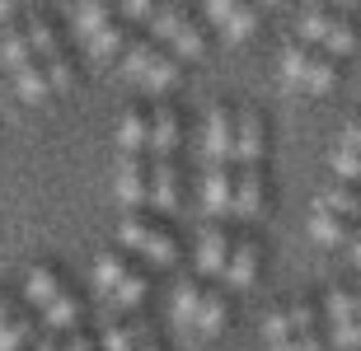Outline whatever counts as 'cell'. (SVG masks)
Returning <instances> with one entry per match:
<instances>
[{"mask_svg": "<svg viewBox=\"0 0 361 351\" xmlns=\"http://www.w3.org/2000/svg\"><path fill=\"white\" fill-rule=\"evenodd\" d=\"M155 19V38L178 56V61H207L212 56V28L197 10H178V5H164V10L150 14Z\"/></svg>", "mask_w": 361, "mask_h": 351, "instance_id": "6da1fadb", "label": "cell"}, {"mask_svg": "<svg viewBox=\"0 0 361 351\" xmlns=\"http://www.w3.org/2000/svg\"><path fill=\"white\" fill-rule=\"evenodd\" d=\"M122 61H127V70H132L146 89H169V84H178V75H183V61H178L155 33H136Z\"/></svg>", "mask_w": 361, "mask_h": 351, "instance_id": "7a4b0ae2", "label": "cell"}, {"mask_svg": "<svg viewBox=\"0 0 361 351\" xmlns=\"http://www.w3.org/2000/svg\"><path fill=\"white\" fill-rule=\"evenodd\" d=\"M240 150V108L212 103L202 122V164H235Z\"/></svg>", "mask_w": 361, "mask_h": 351, "instance_id": "3957f363", "label": "cell"}, {"mask_svg": "<svg viewBox=\"0 0 361 351\" xmlns=\"http://www.w3.org/2000/svg\"><path fill=\"white\" fill-rule=\"evenodd\" d=\"M150 174H155V160H150V155H122L118 183H113V197H118L127 211H141V206H150Z\"/></svg>", "mask_w": 361, "mask_h": 351, "instance_id": "277c9868", "label": "cell"}, {"mask_svg": "<svg viewBox=\"0 0 361 351\" xmlns=\"http://www.w3.org/2000/svg\"><path fill=\"white\" fill-rule=\"evenodd\" d=\"M230 253H235V234L230 220H207L197 239V276H226Z\"/></svg>", "mask_w": 361, "mask_h": 351, "instance_id": "5b68a950", "label": "cell"}, {"mask_svg": "<svg viewBox=\"0 0 361 351\" xmlns=\"http://www.w3.org/2000/svg\"><path fill=\"white\" fill-rule=\"evenodd\" d=\"M202 206L212 220L235 216V164H202Z\"/></svg>", "mask_w": 361, "mask_h": 351, "instance_id": "8992f818", "label": "cell"}, {"mask_svg": "<svg viewBox=\"0 0 361 351\" xmlns=\"http://www.w3.org/2000/svg\"><path fill=\"white\" fill-rule=\"evenodd\" d=\"M202 19H212L216 28H221V38L230 42H249L258 33V5H235V0H216V5H207L202 10Z\"/></svg>", "mask_w": 361, "mask_h": 351, "instance_id": "52a82bcc", "label": "cell"}, {"mask_svg": "<svg viewBox=\"0 0 361 351\" xmlns=\"http://www.w3.org/2000/svg\"><path fill=\"white\" fill-rule=\"evenodd\" d=\"M268 155V122L258 108H240V150H235V169H263Z\"/></svg>", "mask_w": 361, "mask_h": 351, "instance_id": "ba28073f", "label": "cell"}, {"mask_svg": "<svg viewBox=\"0 0 361 351\" xmlns=\"http://www.w3.org/2000/svg\"><path fill=\"white\" fill-rule=\"evenodd\" d=\"M24 33H28V42H33V56H38V61H52V56L66 52V38H61V24H56L52 10H28Z\"/></svg>", "mask_w": 361, "mask_h": 351, "instance_id": "9c48e42d", "label": "cell"}, {"mask_svg": "<svg viewBox=\"0 0 361 351\" xmlns=\"http://www.w3.org/2000/svg\"><path fill=\"white\" fill-rule=\"evenodd\" d=\"M150 136H155V108L132 103L118 122V146L122 155H150Z\"/></svg>", "mask_w": 361, "mask_h": 351, "instance_id": "30bf717a", "label": "cell"}, {"mask_svg": "<svg viewBox=\"0 0 361 351\" xmlns=\"http://www.w3.org/2000/svg\"><path fill=\"white\" fill-rule=\"evenodd\" d=\"M268 206V178L263 169H235V216L254 220Z\"/></svg>", "mask_w": 361, "mask_h": 351, "instance_id": "8fae6325", "label": "cell"}, {"mask_svg": "<svg viewBox=\"0 0 361 351\" xmlns=\"http://www.w3.org/2000/svg\"><path fill=\"white\" fill-rule=\"evenodd\" d=\"M258 267H263V243H258L254 234L235 239V253H230L226 281L235 286V291H244V286H254V281H258Z\"/></svg>", "mask_w": 361, "mask_h": 351, "instance_id": "7c38bea8", "label": "cell"}, {"mask_svg": "<svg viewBox=\"0 0 361 351\" xmlns=\"http://www.w3.org/2000/svg\"><path fill=\"white\" fill-rule=\"evenodd\" d=\"M178 146H183V117H178L174 103H160V108H155V136H150V155H155V160H174Z\"/></svg>", "mask_w": 361, "mask_h": 351, "instance_id": "4fadbf2b", "label": "cell"}, {"mask_svg": "<svg viewBox=\"0 0 361 351\" xmlns=\"http://www.w3.org/2000/svg\"><path fill=\"white\" fill-rule=\"evenodd\" d=\"M178 197H183V169H178V160H155V174H150V206H155V211H174Z\"/></svg>", "mask_w": 361, "mask_h": 351, "instance_id": "5bb4252c", "label": "cell"}, {"mask_svg": "<svg viewBox=\"0 0 361 351\" xmlns=\"http://www.w3.org/2000/svg\"><path fill=\"white\" fill-rule=\"evenodd\" d=\"M357 230H361V225H352V220L334 216V211H324V206H314V211H310V239L324 243V248H343V243L352 248Z\"/></svg>", "mask_w": 361, "mask_h": 351, "instance_id": "9a60e30c", "label": "cell"}, {"mask_svg": "<svg viewBox=\"0 0 361 351\" xmlns=\"http://www.w3.org/2000/svg\"><path fill=\"white\" fill-rule=\"evenodd\" d=\"M150 333L155 328L146 324V319H113V324L104 328V338H99V351H136L146 347Z\"/></svg>", "mask_w": 361, "mask_h": 351, "instance_id": "2e32d148", "label": "cell"}, {"mask_svg": "<svg viewBox=\"0 0 361 351\" xmlns=\"http://www.w3.org/2000/svg\"><path fill=\"white\" fill-rule=\"evenodd\" d=\"M61 291H66V286H61V267H56V262H38V267L28 272V281H24V300L33 305V309H47Z\"/></svg>", "mask_w": 361, "mask_h": 351, "instance_id": "e0dca14e", "label": "cell"}, {"mask_svg": "<svg viewBox=\"0 0 361 351\" xmlns=\"http://www.w3.org/2000/svg\"><path fill=\"white\" fill-rule=\"evenodd\" d=\"M127 276H132V257H127V248H104V253L94 257V286H99L104 295H113Z\"/></svg>", "mask_w": 361, "mask_h": 351, "instance_id": "ac0fdd59", "label": "cell"}, {"mask_svg": "<svg viewBox=\"0 0 361 351\" xmlns=\"http://www.w3.org/2000/svg\"><path fill=\"white\" fill-rule=\"evenodd\" d=\"M42 319H47V328H52L56 338L61 333H80V319H85V300L75 295V291H61V295L42 309Z\"/></svg>", "mask_w": 361, "mask_h": 351, "instance_id": "d6986e66", "label": "cell"}, {"mask_svg": "<svg viewBox=\"0 0 361 351\" xmlns=\"http://www.w3.org/2000/svg\"><path fill=\"white\" fill-rule=\"evenodd\" d=\"M314 206H324V211H334V216L361 225V183H329Z\"/></svg>", "mask_w": 361, "mask_h": 351, "instance_id": "ffe728a7", "label": "cell"}, {"mask_svg": "<svg viewBox=\"0 0 361 351\" xmlns=\"http://www.w3.org/2000/svg\"><path fill=\"white\" fill-rule=\"evenodd\" d=\"M132 28L122 24V19H113V24H104L99 33L90 38V52L99 56V61H118V56H127V47H132Z\"/></svg>", "mask_w": 361, "mask_h": 351, "instance_id": "44dd1931", "label": "cell"}, {"mask_svg": "<svg viewBox=\"0 0 361 351\" xmlns=\"http://www.w3.org/2000/svg\"><path fill=\"white\" fill-rule=\"evenodd\" d=\"M14 89H19V98H24V103H47V98L56 94V89H52V75H47V66H42V61H28L24 70H14Z\"/></svg>", "mask_w": 361, "mask_h": 351, "instance_id": "7402d4cb", "label": "cell"}, {"mask_svg": "<svg viewBox=\"0 0 361 351\" xmlns=\"http://www.w3.org/2000/svg\"><path fill=\"white\" fill-rule=\"evenodd\" d=\"M338 19H343V10H329V5H310V10L300 14V28H295V33H300L310 47H324Z\"/></svg>", "mask_w": 361, "mask_h": 351, "instance_id": "603a6c76", "label": "cell"}, {"mask_svg": "<svg viewBox=\"0 0 361 351\" xmlns=\"http://www.w3.org/2000/svg\"><path fill=\"white\" fill-rule=\"evenodd\" d=\"M0 56H5L10 75H14V70H24L28 61H38V56H33V42H28V33H24V24L0 28Z\"/></svg>", "mask_w": 361, "mask_h": 351, "instance_id": "cb8c5ba5", "label": "cell"}, {"mask_svg": "<svg viewBox=\"0 0 361 351\" xmlns=\"http://www.w3.org/2000/svg\"><path fill=\"white\" fill-rule=\"evenodd\" d=\"M141 257H150V267H169V262H178V234L169 230V220H160L155 234L141 243Z\"/></svg>", "mask_w": 361, "mask_h": 351, "instance_id": "d4e9b609", "label": "cell"}, {"mask_svg": "<svg viewBox=\"0 0 361 351\" xmlns=\"http://www.w3.org/2000/svg\"><path fill=\"white\" fill-rule=\"evenodd\" d=\"M319 52H329L334 61H348V56L361 52V28L352 24V14H343V19L334 24V33H329V42H324Z\"/></svg>", "mask_w": 361, "mask_h": 351, "instance_id": "484cf974", "label": "cell"}, {"mask_svg": "<svg viewBox=\"0 0 361 351\" xmlns=\"http://www.w3.org/2000/svg\"><path fill=\"white\" fill-rule=\"evenodd\" d=\"M207 291H212V286H202V276H183V281L174 286V314L183 319V324H197Z\"/></svg>", "mask_w": 361, "mask_h": 351, "instance_id": "4316f807", "label": "cell"}, {"mask_svg": "<svg viewBox=\"0 0 361 351\" xmlns=\"http://www.w3.org/2000/svg\"><path fill=\"white\" fill-rule=\"evenodd\" d=\"M314 56H319V47H310V42L300 38V33H291V38H286V47H281V70H286V80L300 84Z\"/></svg>", "mask_w": 361, "mask_h": 351, "instance_id": "83f0119b", "label": "cell"}, {"mask_svg": "<svg viewBox=\"0 0 361 351\" xmlns=\"http://www.w3.org/2000/svg\"><path fill=\"white\" fill-rule=\"evenodd\" d=\"M324 314L338 324H361V286H343V291H334V295L324 300Z\"/></svg>", "mask_w": 361, "mask_h": 351, "instance_id": "f1b7e54d", "label": "cell"}, {"mask_svg": "<svg viewBox=\"0 0 361 351\" xmlns=\"http://www.w3.org/2000/svg\"><path fill=\"white\" fill-rule=\"evenodd\" d=\"M230 324V295L226 291H207V300H202V314H197V333H207V338H212V333H221V328Z\"/></svg>", "mask_w": 361, "mask_h": 351, "instance_id": "f546056e", "label": "cell"}, {"mask_svg": "<svg viewBox=\"0 0 361 351\" xmlns=\"http://www.w3.org/2000/svg\"><path fill=\"white\" fill-rule=\"evenodd\" d=\"M338 80H343V61H334L329 52H319L314 61H310V70H305V80H300V84H305L310 94H324V89H334Z\"/></svg>", "mask_w": 361, "mask_h": 351, "instance_id": "4dcf8cb0", "label": "cell"}, {"mask_svg": "<svg viewBox=\"0 0 361 351\" xmlns=\"http://www.w3.org/2000/svg\"><path fill=\"white\" fill-rule=\"evenodd\" d=\"M146 291H150V272L146 267H132V276H127V281H122L108 300H113V305H122V309H132V305H141V300H146Z\"/></svg>", "mask_w": 361, "mask_h": 351, "instance_id": "1f68e13d", "label": "cell"}, {"mask_svg": "<svg viewBox=\"0 0 361 351\" xmlns=\"http://www.w3.org/2000/svg\"><path fill=\"white\" fill-rule=\"evenodd\" d=\"M286 309H291V328L295 333H319V305L310 295H300V300H286Z\"/></svg>", "mask_w": 361, "mask_h": 351, "instance_id": "d6a6232c", "label": "cell"}, {"mask_svg": "<svg viewBox=\"0 0 361 351\" xmlns=\"http://www.w3.org/2000/svg\"><path fill=\"white\" fill-rule=\"evenodd\" d=\"M42 66H47V75H52V89H56V94H66V89H75V80H80V70H75L71 52L52 56V61H42Z\"/></svg>", "mask_w": 361, "mask_h": 351, "instance_id": "836d02e7", "label": "cell"}, {"mask_svg": "<svg viewBox=\"0 0 361 351\" xmlns=\"http://www.w3.org/2000/svg\"><path fill=\"white\" fill-rule=\"evenodd\" d=\"M113 19H118V14H113V5H80V14H75V24H80V38L85 42H90L104 24H113Z\"/></svg>", "mask_w": 361, "mask_h": 351, "instance_id": "e575fe53", "label": "cell"}, {"mask_svg": "<svg viewBox=\"0 0 361 351\" xmlns=\"http://www.w3.org/2000/svg\"><path fill=\"white\" fill-rule=\"evenodd\" d=\"M28 342H33V319L28 314H19L14 324L0 328V351H24Z\"/></svg>", "mask_w": 361, "mask_h": 351, "instance_id": "d590c367", "label": "cell"}, {"mask_svg": "<svg viewBox=\"0 0 361 351\" xmlns=\"http://www.w3.org/2000/svg\"><path fill=\"white\" fill-rule=\"evenodd\" d=\"M329 164H334L338 183H361V155H357V150L334 146V150H329Z\"/></svg>", "mask_w": 361, "mask_h": 351, "instance_id": "8d00e7d4", "label": "cell"}, {"mask_svg": "<svg viewBox=\"0 0 361 351\" xmlns=\"http://www.w3.org/2000/svg\"><path fill=\"white\" fill-rule=\"evenodd\" d=\"M263 338H268V347H277V342L295 338V328H291V309L286 305H277V309L263 319Z\"/></svg>", "mask_w": 361, "mask_h": 351, "instance_id": "74e56055", "label": "cell"}, {"mask_svg": "<svg viewBox=\"0 0 361 351\" xmlns=\"http://www.w3.org/2000/svg\"><path fill=\"white\" fill-rule=\"evenodd\" d=\"M272 351H329V338L324 333H295V338L277 342Z\"/></svg>", "mask_w": 361, "mask_h": 351, "instance_id": "f35d334b", "label": "cell"}, {"mask_svg": "<svg viewBox=\"0 0 361 351\" xmlns=\"http://www.w3.org/2000/svg\"><path fill=\"white\" fill-rule=\"evenodd\" d=\"M329 347L334 351H361V324H338L329 333Z\"/></svg>", "mask_w": 361, "mask_h": 351, "instance_id": "ab89813d", "label": "cell"}, {"mask_svg": "<svg viewBox=\"0 0 361 351\" xmlns=\"http://www.w3.org/2000/svg\"><path fill=\"white\" fill-rule=\"evenodd\" d=\"M338 146H343V150H357V155H361V113H352V117L343 122V136H338Z\"/></svg>", "mask_w": 361, "mask_h": 351, "instance_id": "60d3db41", "label": "cell"}, {"mask_svg": "<svg viewBox=\"0 0 361 351\" xmlns=\"http://www.w3.org/2000/svg\"><path fill=\"white\" fill-rule=\"evenodd\" d=\"M14 319H19V305H14V295H10V291H0V328H5V324H14Z\"/></svg>", "mask_w": 361, "mask_h": 351, "instance_id": "b9f144b4", "label": "cell"}, {"mask_svg": "<svg viewBox=\"0 0 361 351\" xmlns=\"http://www.w3.org/2000/svg\"><path fill=\"white\" fill-rule=\"evenodd\" d=\"M19 19H24V10H19V5H10V0H0V28L19 24Z\"/></svg>", "mask_w": 361, "mask_h": 351, "instance_id": "7bdbcfd3", "label": "cell"}, {"mask_svg": "<svg viewBox=\"0 0 361 351\" xmlns=\"http://www.w3.org/2000/svg\"><path fill=\"white\" fill-rule=\"evenodd\" d=\"M38 351H66V342H61V338H47V342H42Z\"/></svg>", "mask_w": 361, "mask_h": 351, "instance_id": "ee69618b", "label": "cell"}, {"mask_svg": "<svg viewBox=\"0 0 361 351\" xmlns=\"http://www.w3.org/2000/svg\"><path fill=\"white\" fill-rule=\"evenodd\" d=\"M352 262L361 267V230H357V239H352Z\"/></svg>", "mask_w": 361, "mask_h": 351, "instance_id": "f6af8a7d", "label": "cell"}, {"mask_svg": "<svg viewBox=\"0 0 361 351\" xmlns=\"http://www.w3.org/2000/svg\"><path fill=\"white\" fill-rule=\"evenodd\" d=\"M136 351H164V342H155V338H150L146 347H136Z\"/></svg>", "mask_w": 361, "mask_h": 351, "instance_id": "bcb514c9", "label": "cell"}]
</instances>
